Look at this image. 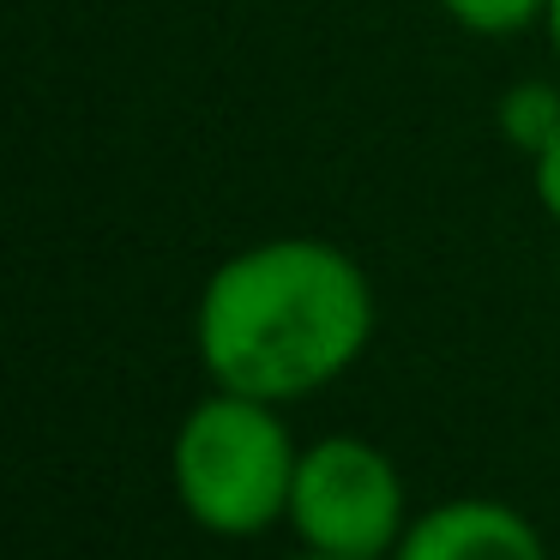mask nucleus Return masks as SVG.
<instances>
[{"label": "nucleus", "mask_w": 560, "mask_h": 560, "mask_svg": "<svg viewBox=\"0 0 560 560\" xmlns=\"http://www.w3.org/2000/svg\"><path fill=\"white\" fill-rule=\"evenodd\" d=\"M374 283L326 235H266L211 266L194 302V355L211 386L295 404L343 380L374 343Z\"/></svg>", "instance_id": "f257e3e1"}, {"label": "nucleus", "mask_w": 560, "mask_h": 560, "mask_svg": "<svg viewBox=\"0 0 560 560\" xmlns=\"http://www.w3.org/2000/svg\"><path fill=\"white\" fill-rule=\"evenodd\" d=\"M302 446L283 404L211 386L170 440V482L182 512L211 536H266L290 518Z\"/></svg>", "instance_id": "f03ea898"}, {"label": "nucleus", "mask_w": 560, "mask_h": 560, "mask_svg": "<svg viewBox=\"0 0 560 560\" xmlns=\"http://www.w3.org/2000/svg\"><path fill=\"white\" fill-rule=\"evenodd\" d=\"M290 524L302 548L331 560H392L410 530L404 476L386 446L362 434H326L302 446L290 488Z\"/></svg>", "instance_id": "7ed1b4c3"}, {"label": "nucleus", "mask_w": 560, "mask_h": 560, "mask_svg": "<svg viewBox=\"0 0 560 560\" xmlns=\"http://www.w3.org/2000/svg\"><path fill=\"white\" fill-rule=\"evenodd\" d=\"M392 560H548V542L518 506L464 494L416 512Z\"/></svg>", "instance_id": "20e7f679"}, {"label": "nucleus", "mask_w": 560, "mask_h": 560, "mask_svg": "<svg viewBox=\"0 0 560 560\" xmlns=\"http://www.w3.org/2000/svg\"><path fill=\"white\" fill-rule=\"evenodd\" d=\"M494 127L524 163H536L560 139V85H548V79H518V85H506L494 103Z\"/></svg>", "instance_id": "39448f33"}, {"label": "nucleus", "mask_w": 560, "mask_h": 560, "mask_svg": "<svg viewBox=\"0 0 560 560\" xmlns=\"http://www.w3.org/2000/svg\"><path fill=\"white\" fill-rule=\"evenodd\" d=\"M434 7L464 31V37H482V43L530 37L548 19V0H434Z\"/></svg>", "instance_id": "423d86ee"}, {"label": "nucleus", "mask_w": 560, "mask_h": 560, "mask_svg": "<svg viewBox=\"0 0 560 560\" xmlns=\"http://www.w3.org/2000/svg\"><path fill=\"white\" fill-rule=\"evenodd\" d=\"M530 187H536V206L548 211V223L560 230V139L530 163Z\"/></svg>", "instance_id": "0eeeda50"}, {"label": "nucleus", "mask_w": 560, "mask_h": 560, "mask_svg": "<svg viewBox=\"0 0 560 560\" xmlns=\"http://www.w3.org/2000/svg\"><path fill=\"white\" fill-rule=\"evenodd\" d=\"M542 37H548V49H555V61H560V0H548V19H542Z\"/></svg>", "instance_id": "6e6552de"}, {"label": "nucleus", "mask_w": 560, "mask_h": 560, "mask_svg": "<svg viewBox=\"0 0 560 560\" xmlns=\"http://www.w3.org/2000/svg\"><path fill=\"white\" fill-rule=\"evenodd\" d=\"M295 560H331V555H314V548H307V555H295Z\"/></svg>", "instance_id": "1a4fd4ad"}]
</instances>
